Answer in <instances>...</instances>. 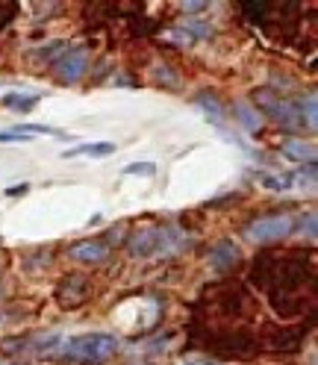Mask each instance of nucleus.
Listing matches in <instances>:
<instances>
[{
	"mask_svg": "<svg viewBox=\"0 0 318 365\" xmlns=\"http://www.w3.org/2000/svg\"><path fill=\"white\" fill-rule=\"evenodd\" d=\"M251 280L265 292L280 318L304 315L315 304V265L307 250H265L251 265Z\"/></svg>",
	"mask_w": 318,
	"mask_h": 365,
	"instance_id": "1",
	"label": "nucleus"
},
{
	"mask_svg": "<svg viewBox=\"0 0 318 365\" xmlns=\"http://www.w3.org/2000/svg\"><path fill=\"white\" fill-rule=\"evenodd\" d=\"M186 245H189V236L174 224L145 227V230H135L127 239V250L133 257H171V254H180Z\"/></svg>",
	"mask_w": 318,
	"mask_h": 365,
	"instance_id": "2",
	"label": "nucleus"
},
{
	"mask_svg": "<svg viewBox=\"0 0 318 365\" xmlns=\"http://www.w3.org/2000/svg\"><path fill=\"white\" fill-rule=\"evenodd\" d=\"M62 354L74 365H101L118 354V339L112 333H80L65 341Z\"/></svg>",
	"mask_w": 318,
	"mask_h": 365,
	"instance_id": "3",
	"label": "nucleus"
},
{
	"mask_svg": "<svg viewBox=\"0 0 318 365\" xmlns=\"http://www.w3.org/2000/svg\"><path fill=\"white\" fill-rule=\"evenodd\" d=\"M254 109L260 112V115L265 112L271 121H277V124H280L283 130H289V133L304 130V118H301L298 106H294V101L277 98V91H271L268 86H262L260 91H254Z\"/></svg>",
	"mask_w": 318,
	"mask_h": 365,
	"instance_id": "4",
	"label": "nucleus"
},
{
	"mask_svg": "<svg viewBox=\"0 0 318 365\" xmlns=\"http://www.w3.org/2000/svg\"><path fill=\"white\" fill-rule=\"evenodd\" d=\"M86 71H88V53H86V48H65L53 59V74L65 86L80 83L86 77Z\"/></svg>",
	"mask_w": 318,
	"mask_h": 365,
	"instance_id": "5",
	"label": "nucleus"
},
{
	"mask_svg": "<svg viewBox=\"0 0 318 365\" xmlns=\"http://www.w3.org/2000/svg\"><path fill=\"white\" fill-rule=\"evenodd\" d=\"M292 230H294V227H292V218L289 215H265V218H257L245 233H247V239H251V242L265 245V242L286 239Z\"/></svg>",
	"mask_w": 318,
	"mask_h": 365,
	"instance_id": "6",
	"label": "nucleus"
},
{
	"mask_svg": "<svg viewBox=\"0 0 318 365\" xmlns=\"http://www.w3.org/2000/svg\"><path fill=\"white\" fill-rule=\"evenodd\" d=\"M88 298H92V292H88V280L80 277V274H68V277L56 286V301L62 307H68V309L86 304Z\"/></svg>",
	"mask_w": 318,
	"mask_h": 365,
	"instance_id": "7",
	"label": "nucleus"
},
{
	"mask_svg": "<svg viewBox=\"0 0 318 365\" xmlns=\"http://www.w3.org/2000/svg\"><path fill=\"white\" fill-rule=\"evenodd\" d=\"M242 254H239V247L230 242V239H221L218 245H212L210 250V268L215 274H230L236 265H239Z\"/></svg>",
	"mask_w": 318,
	"mask_h": 365,
	"instance_id": "8",
	"label": "nucleus"
},
{
	"mask_svg": "<svg viewBox=\"0 0 318 365\" xmlns=\"http://www.w3.org/2000/svg\"><path fill=\"white\" fill-rule=\"evenodd\" d=\"M68 257L74 262H83V265H98L109 257V247L101 239H86V242H77V245L68 247Z\"/></svg>",
	"mask_w": 318,
	"mask_h": 365,
	"instance_id": "9",
	"label": "nucleus"
},
{
	"mask_svg": "<svg viewBox=\"0 0 318 365\" xmlns=\"http://www.w3.org/2000/svg\"><path fill=\"white\" fill-rule=\"evenodd\" d=\"M280 153L292 163H315V145L312 142H304V139H286L280 145Z\"/></svg>",
	"mask_w": 318,
	"mask_h": 365,
	"instance_id": "10",
	"label": "nucleus"
},
{
	"mask_svg": "<svg viewBox=\"0 0 318 365\" xmlns=\"http://www.w3.org/2000/svg\"><path fill=\"white\" fill-rule=\"evenodd\" d=\"M294 106H298V112H301L304 127L315 133V127H318V98H315V88H309L307 95H301L298 101H294Z\"/></svg>",
	"mask_w": 318,
	"mask_h": 365,
	"instance_id": "11",
	"label": "nucleus"
},
{
	"mask_svg": "<svg viewBox=\"0 0 318 365\" xmlns=\"http://www.w3.org/2000/svg\"><path fill=\"white\" fill-rule=\"evenodd\" d=\"M233 118L247 130V133H257L262 127V115L251 106V103H245V101H236L233 103Z\"/></svg>",
	"mask_w": 318,
	"mask_h": 365,
	"instance_id": "12",
	"label": "nucleus"
},
{
	"mask_svg": "<svg viewBox=\"0 0 318 365\" xmlns=\"http://www.w3.org/2000/svg\"><path fill=\"white\" fill-rule=\"evenodd\" d=\"M80 153L92 156V159H103V156L116 153V145H112V142H86V145H77V148H71V150H65L62 156L71 159V156H80Z\"/></svg>",
	"mask_w": 318,
	"mask_h": 365,
	"instance_id": "13",
	"label": "nucleus"
},
{
	"mask_svg": "<svg viewBox=\"0 0 318 365\" xmlns=\"http://www.w3.org/2000/svg\"><path fill=\"white\" fill-rule=\"evenodd\" d=\"M195 103L203 109V115H207L215 127H224V106L218 103L215 95H210V91H200V95L195 98Z\"/></svg>",
	"mask_w": 318,
	"mask_h": 365,
	"instance_id": "14",
	"label": "nucleus"
},
{
	"mask_svg": "<svg viewBox=\"0 0 318 365\" xmlns=\"http://www.w3.org/2000/svg\"><path fill=\"white\" fill-rule=\"evenodd\" d=\"M41 95H18V91H12V95L4 98V106H15L12 112H18V115H27V112H33V106H39Z\"/></svg>",
	"mask_w": 318,
	"mask_h": 365,
	"instance_id": "15",
	"label": "nucleus"
},
{
	"mask_svg": "<svg viewBox=\"0 0 318 365\" xmlns=\"http://www.w3.org/2000/svg\"><path fill=\"white\" fill-rule=\"evenodd\" d=\"M260 182H262V189H271V192H289L294 186V180L286 174H262Z\"/></svg>",
	"mask_w": 318,
	"mask_h": 365,
	"instance_id": "16",
	"label": "nucleus"
},
{
	"mask_svg": "<svg viewBox=\"0 0 318 365\" xmlns=\"http://www.w3.org/2000/svg\"><path fill=\"white\" fill-rule=\"evenodd\" d=\"M124 174H139V177H153V174H156V165H153V163H130V165H124Z\"/></svg>",
	"mask_w": 318,
	"mask_h": 365,
	"instance_id": "17",
	"label": "nucleus"
},
{
	"mask_svg": "<svg viewBox=\"0 0 318 365\" xmlns=\"http://www.w3.org/2000/svg\"><path fill=\"white\" fill-rule=\"evenodd\" d=\"M21 6L18 4H6V0H0V30H4L6 24H9V21L15 18V12H18Z\"/></svg>",
	"mask_w": 318,
	"mask_h": 365,
	"instance_id": "18",
	"label": "nucleus"
},
{
	"mask_svg": "<svg viewBox=\"0 0 318 365\" xmlns=\"http://www.w3.org/2000/svg\"><path fill=\"white\" fill-rule=\"evenodd\" d=\"M315 221H318V218H315V210H309V212L298 221V224H301L298 230H301V233H307V239H315Z\"/></svg>",
	"mask_w": 318,
	"mask_h": 365,
	"instance_id": "19",
	"label": "nucleus"
},
{
	"mask_svg": "<svg viewBox=\"0 0 318 365\" xmlns=\"http://www.w3.org/2000/svg\"><path fill=\"white\" fill-rule=\"evenodd\" d=\"M153 77H156L159 83H163V80H165L168 86H177V74L171 71V68H168L165 62H163V65H156V68H153Z\"/></svg>",
	"mask_w": 318,
	"mask_h": 365,
	"instance_id": "20",
	"label": "nucleus"
},
{
	"mask_svg": "<svg viewBox=\"0 0 318 365\" xmlns=\"http://www.w3.org/2000/svg\"><path fill=\"white\" fill-rule=\"evenodd\" d=\"M33 135H24V133H15V130H4L0 133V145H18V142H30Z\"/></svg>",
	"mask_w": 318,
	"mask_h": 365,
	"instance_id": "21",
	"label": "nucleus"
},
{
	"mask_svg": "<svg viewBox=\"0 0 318 365\" xmlns=\"http://www.w3.org/2000/svg\"><path fill=\"white\" fill-rule=\"evenodd\" d=\"M27 192H30V186H27V182H21V186H9V189H6V195H9V197H18V195H27Z\"/></svg>",
	"mask_w": 318,
	"mask_h": 365,
	"instance_id": "22",
	"label": "nucleus"
},
{
	"mask_svg": "<svg viewBox=\"0 0 318 365\" xmlns=\"http://www.w3.org/2000/svg\"><path fill=\"white\" fill-rule=\"evenodd\" d=\"M180 9H183V12H203V9H207V4H183Z\"/></svg>",
	"mask_w": 318,
	"mask_h": 365,
	"instance_id": "23",
	"label": "nucleus"
},
{
	"mask_svg": "<svg viewBox=\"0 0 318 365\" xmlns=\"http://www.w3.org/2000/svg\"><path fill=\"white\" fill-rule=\"evenodd\" d=\"M186 365H207V362H186Z\"/></svg>",
	"mask_w": 318,
	"mask_h": 365,
	"instance_id": "24",
	"label": "nucleus"
}]
</instances>
